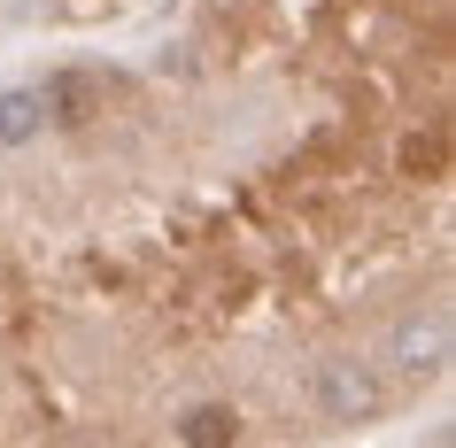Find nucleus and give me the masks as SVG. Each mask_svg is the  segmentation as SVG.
I'll list each match as a JSON object with an SVG mask.
<instances>
[{"mask_svg":"<svg viewBox=\"0 0 456 448\" xmlns=\"http://www.w3.org/2000/svg\"><path fill=\"white\" fill-rule=\"evenodd\" d=\"M47 132V101H39V86H8L0 94V147H31Z\"/></svg>","mask_w":456,"mask_h":448,"instance_id":"obj_4","label":"nucleus"},{"mask_svg":"<svg viewBox=\"0 0 456 448\" xmlns=\"http://www.w3.org/2000/svg\"><path fill=\"white\" fill-rule=\"evenodd\" d=\"M379 410H387V379L371 371V363H356V355H325V363H317V418L371 425Z\"/></svg>","mask_w":456,"mask_h":448,"instance_id":"obj_1","label":"nucleus"},{"mask_svg":"<svg viewBox=\"0 0 456 448\" xmlns=\"http://www.w3.org/2000/svg\"><path fill=\"white\" fill-rule=\"evenodd\" d=\"M39 101H47L54 124H86V117L101 109V77H94V70H62V77L39 86Z\"/></svg>","mask_w":456,"mask_h":448,"instance_id":"obj_3","label":"nucleus"},{"mask_svg":"<svg viewBox=\"0 0 456 448\" xmlns=\"http://www.w3.org/2000/svg\"><path fill=\"white\" fill-rule=\"evenodd\" d=\"M449 371V317L426 309V317H403V325L387 332V379H403V387H426V379Z\"/></svg>","mask_w":456,"mask_h":448,"instance_id":"obj_2","label":"nucleus"},{"mask_svg":"<svg viewBox=\"0 0 456 448\" xmlns=\"http://www.w3.org/2000/svg\"><path fill=\"white\" fill-rule=\"evenodd\" d=\"M178 441H193V448L240 441V410H232V402H193L186 418H178Z\"/></svg>","mask_w":456,"mask_h":448,"instance_id":"obj_5","label":"nucleus"}]
</instances>
